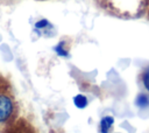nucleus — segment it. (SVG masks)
Here are the masks:
<instances>
[{
	"label": "nucleus",
	"instance_id": "nucleus-6",
	"mask_svg": "<svg viewBox=\"0 0 149 133\" xmlns=\"http://www.w3.org/2000/svg\"><path fill=\"white\" fill-rule=\"evenodd\" d=\"M73 103L78 108H84L87 105V98L84 94H77L73 98Z\"/></svg>",
	"mask_w": 149,
	"mask_h": 133
},
{
	"label": "nucleus",
	"instance_id": "nucleus-3",
	"mask_svg": "<svg viewBox=\"0 0 149 133\" xmlns=\"http://www.w3.org/2000/svg\"><path fill=\"white\" fill-rule=\"evenodd\" d=\"M9 133H34V132L28 123H26L24 120H20L17 124L14 125V127L9 131Z\"/></svg>",
	"mask_w": 149,
	"mask_h": 133
},
{
	"label": "nucleus",
	"instance_id": "nucleus-1",
	"mask_svg": "<svg viewBox=\"0 0 149 133\" xmlns=\"http://www.w3.org/2000/svg\"><path fill=\"white\" fill-rule=\"evenodd\" d=\"M14 112V100L12 96L5 91H0V124L9 120Z\"/></svg>",
	"mask_w": 149,
	"mask_h": 133
},
{
	"label": "nucleus",
	"instance_id": "nucleus-7",
	"mask_svg": "<svg viewBox=\"0 0 149 133\" xmlns=\"http://www.w3.org/2000/svg\"><path fill=\"white\" fill-rule=\"evenodd\" d=\"M55 50H56L57 55H59V56H62V57H68V55H69L68 51H66V49L64 48V42L58 43V46L55 47Z\"/></svg>",
	"mask_w": 149,
	"mask_h": 133
},
{
	"label": "nucleus",
	"instance_id": "nucleus-5",
	"mask_svg": "<svg viewBox=\"0 0 149 133\" xmlns=\"http://www.w3.org/2000/svg\"><path fill=\"white\" fill-rule=\"evenodd\" d=\"M135 104L140 108L148 107V105H149V97L147 94H144V93H140L136 97V99H135Z\"/></svg>",
	"mask_w": 149,
	"mask_h": 133
},
{
	"label": "nucleus",
	"instance_id": "nucleus-2",
	"mask_svg": "<svg viewBox=\"0 0 149 133\" xmlns=\"http://www.w3.org/2000/svg\"><path fill=\"white\" fill-rule=\"evenodd\" d=\"M147 0H112L113 7L122 13H136Z\"/></svg>",
	"mask_w": 149,
	"mask_h": 133
},
{
	"label": "nucleus",
	"instance_id": "nucleus-4",
	"mask_svg": "<svg viewBox=\"0 0 149 133\" xmlns=\"http://www.w3.org/2000/svg\"><path fill=\"white\" fill-rule=\"evenodd\" d=\"M113 124H114L113 117H111V116L104 117L101 119V121H100V132L101 133H107L111 130V127H112Z\"/></svg>",
	"mask_w": 149,
	"mask_h": 133
},
{
	"label": "nucleus",
	"instance_id": "nucleus-9",
	"mask_svg": "<svg viewBox=\"0 0 149 133\" xmlns=\"http://www.w3.org/2000/svg\"><path fill=\"white\" fill-rule=\"evenodd\" d=\"M49 24V22L47 21V20H41V21H38V22H36V28H44V27H47Z\"/></svg>",
	"mask_w": 149,
	"mask_h": 133
},
{
	"label": "nucleus",
	"instance_id": "nucleus-8",
	"mask_svg": "<svg viewBox=\"0 0 149 133\" xmlns=\"http://www.w3.org/2000/svg\"><path fill=\"white\" fill-rule=\"evenodd\" d=\"M142 83H143L144 88L147 89V91L149 92V66L144 70V72L142 75Z\"/></svg>",
	"mask_w": 149,
	"mask_h": 133
}]
</instances>
